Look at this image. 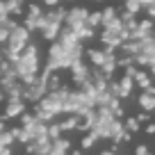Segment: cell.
<instances>
[{
    "instance_id": "6da1fadb",
    "label": "cell",
    "mask_w": 155,
    "mask_h": 155,
    "mask_svg": "<svg viewBox=\"0 0 155 155\" xmlns=\"http://www.w3.org/2000/svg\"><path fill=\"white\" fill-rule=\"evenodd\" d=\"M87 9H84V7H75V9H71L66 14V21L68 23H71V28H75V25H80V23H84V21H87Z\"/></svg>"
},
{
    "instance_id": "7a4b0ae2",
    "label": "cell",
    "mask_w": 155,
    "mask_h": 155,
    "mask_svg": "<svg viewBox=\"0 0 155 155\" xmlns=\"http://www.w3.org/2000/svg\"><path fill=\"white\" fill-rule=\"evenodd\" d=\"M150 32H153V23L150 21H144V23L139 25L137 30H132V39H137V41H144V39H148L150 37Z\"/></svg>"
},
{
    "instance_id": "3957f363",
    "label": "cell",
    "mask_w": 155,
    "mask_h": 155,
    "mask_svg": "<svg viewBox=\"0 0 155 155\" xmlns=\"http://www.w3.org/2000/svg\"><path fill=\"white\" fill-rule=\"evenodd\" d=\"M71 68H73V78H75V80H80V82L87 80V68L80 64V59H75V62L71 64Z\"/></svg>"
},
{
    "instance_id": "277c9868",
    "label": "cell",
    "mask_w": 155,
    "mask_h": 155,
    "mask_svg": "<svg viewBox=\"0 0 155 155\" xmlns=\"http://www.w3.org/2000/svg\"><path fill=\"white\" fill-rule=\"evenodd\" d=\"M139 103H141V107H144V110H155V94L146 91L144 96L139 98Z\"/></svg>"
},
{
    "instance_id": "5b68a950",
    "label": "cell",
    "mask_w": 155,
    "mask_h": 155,
    "mask_svg": "<svg viewBox=\"0 0 155 155\" xmlns=\"http://www.w3.org/2000/svg\"><path fill=\"white\" fill-rule=\"evenodd\" d=\"M89 59H91L96 66H103V62H105V53H101V50H89Z\"/></svg>"
},
{
    "instance_id": "8992f818",
    "label": "cell",
    "mask_w": 155,
    "mask_h": 155,
    "mask_svg": "<svg viewBox=\"0 0 155 155\" xmlns=\"http://www.w3.org/2000/svg\"><path fill=\"white\" fill-rule=\"evenodd\" d=\"M21 112H23V103H21V101H12L9 105H7V114H9V116L21 114Z\"/></svg>"
},
{
    "instance_id": "52a82bcc",
    "label": "cell",
    "mask_w": 155,
    "mask_h": 155,
    "mask_svg": "<svg viewBox=\"0 0 155 155\" xmlns=\"http://www.w3.org/2000/svg\"><path fill=\"white\" fill-rule=\"evenodd\" d=\"M116 21V14H114V9H112V7H107L105 12H103V23H105V28L107 25H112Z\"/></svg>"
},
{
    "instance_id": "ba28073f",
    "label": "cell",
    "mask_w": 155,
    "mask_h": 155,
    "mask_svg": "<svg viewBox=\"0 0 155 155\" xmlns=\"http://www.w3.org/2000/svg\"><path fill=\"white\" fill-rule=\"evenodd\" d=\"M135 78H137V82H139L141 89H148L150 87V84H148V75H144V73H135Z\"/></svg>"
},
{
    "instance_id": "9c48e42d",
    "label": "cell",
    "mask_w": 155,
    "mask_h": 155,
    "mask_svg": "<svg viewBox=\"0 0 155 155\" xmlns=\"http://www.w3.org/2000/svg\"><path fill=\"white\" fill-rule=\"evenodd\" d=\"M139 5H141L139 0H128V2H126V7H128V12H130V14H135V12L139 9Z\"/></svg>"
},
{
    "instance_id": "30bf717a",
    "label": "cell",
    "mask_w": 155,
    "mask_h": 155,
    "mask_svg": "<svg viewBox=\"0 0 155 155\" xmlns=\"http://www.w3.org/2000/svg\"><path fill=\"white\" fill-rule=\"evenodd\" d=\"M96 132H91V135H87V137H84V139H82V148H89V146H91L94 144V139H96Z\"/></svg>"
},
{
    "instance_id": "8fae6325",
    "label": "cell",
    "mask_w": 155,
    "mask_h": 155,
    "mask_svg": "<svg viewBox=\"0 0 155 155\" xmlns=\"http://www.w3.org/2000/svg\"><path fill=\"white\" fill-rule=\"evenodd\" d=\"M87 21H89V25H98V23L103 21V14H89Z\"/></svg>"
},
{
    "instance_id": "7c38bea8",
    "label": "cell",
    "mask_w": 155,
    "mask_h": 155,
    "mask_svg": "<svg viewBox=\"0 0 155 155\" xmlns=\"http://www.w3.org/2000/svg\"><path fill=\"white\" fill-rule=\"evenodd\" d=\"M7 9H9L12 14H21L18 12V0H9V2H7Z\"/></svg>"
},
{
    "instance_id": "4fadbf2b",
    "label": "cell",
    "mask_w": 155,
    "mask_h": 155,
    "mask_svg": "<svg viewBox=\"0 0 155 155\" xmlns=\"http://www.w3.org/2000/svg\"><path fill=\"white\" fill-rule=\"evenodd\" d=\"M126 128H128V130H132V132H135V130H137V128H139V123H137V119H128V123H126Z\"/></svg>"
},
{
    "instance_id": "5bb4252c",
    "label": "cell",
    "mask_w": 155,
    "mask_h": 155,
    "mask_svg": "<svg viewBox=\"0 0 155 155\" xmlns=\"http://www.w3.org/2000/svg\"><path fill=\"white\" fill-rule=\"evenodd\" d=\"M59 130H62V126H53V128H50V137H57Z\"/></svg>"
},
{
    "instance_id": "9a60e30c",
    "label": "cell",
    "mask_w": 155,
    "mask_h": 155,
    "mask_svg": "<svg viewBox=\"0 0 155 155\" xmlns=\"http://www.w3.org/2000/svg\"><path fill=\"white\" fill-rule=\"evenodd\" d=\"M137 155H148V148H146V146H139V148H137Z\"/></svg>"
},
{
    "instance_id": "2e32d148",
    "label": "cell",
    "mask_w": 155,
    "mask_h": 155,
    "mask_svg": "<svg viewBox=\"0 0 155 155\" xmlns=\"http://www.w3.org/2000/svg\"><path fill=\"white\" fill-rule=\"evenodd\" d=\"M46 2H48V5H57L59 0H46Z\"/></svg>"
},
{
    "instance_id": "e0dca14e",
    "label": "cell",
    "mask_w": 155,
    "mask_h": 155,
    "mask_svg": "<svg viewBox=\"0 0 155 155\" xmlns=\"http://www.w3.org/2000/svg\"><path fill=\"white\" fill-rule=\"evenodd\" d=\"M101 155H114V153H112V150H107V153H101Z\"/></svg>"
},
{
    "instance_id": "ac0fdd59",
    "label": "cell",
    "mask_w": 155,
    "mask_h": 155,
    "mask_svg": "<svg viewBox=\"0 0 155 155\" xmlns=\"http://www.w3.org/2000/svg\"><path fill=\"white\" fill-rule=\"evenodd\" d=\"M153 73H155V62H153Z\"/></svg>"
},
{
    "instance_id": "d6986e66",
    "label": "cell",
    "mask_w": 155,
    "mask_h": 155,
    "mask_svg": "<svg viewBox=\"0 0 155 155\" xmlns=\"http://www.w3.org/2000/svg\"><path fill=\"white\" fill-rule=\"evenodd\" d=\"M0 130H2V123H0Z\"/></svg>"
},
{
    "instance_id": "ffe728a7",
    "label": "cell",
    "mask_w": 155,
    "mask_h": 155,
    "mask_svg": "<svg viewBox=\"0 0 155 155\" xmlns=\"http://www.w3.org/2000/svg\"><path fill=\"white\" fill-rule=\"evenodd\" d=\"M18 2H21V0H18Z\"/></svg>"
}]
</instances>
